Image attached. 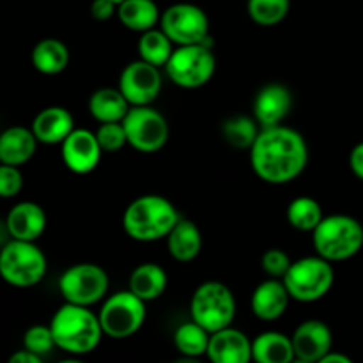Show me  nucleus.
Returning <instances> with one entry per match:
<instances>
[{
    "label": "nucleus",
    "instance_id": "obj_21",
    "mask_svg": "<svg viewBox=\"0 0 363 363\" xmlns=\"http://www.w3.org/2000/svg\"><path fill=\"white\" fill-rule=\"evenodd\" d=\"M39 140L32 128L11 126L0 133V163L25 165L35 155Z\"/></svg>",
    "mask_w": 363,
    "mask_h": 363
},
{
    "label": "nucleus",
    "instance_id": "obj_19",
    "mask_svg": "<svg viewBox=\"0 0 363 363\" xmlns=\"http://www.w3.org/2000/svg\"><path fill=\"white\" fill-rule=\"evenodd\" d=\"M6 229L13 240L38 241L46 229V213L30 201L18 202L6 218Z\"/></svg>",
    "mask_w": 363,
    "mask_h": 363
},
{
    "label": "nucleus",
    "instance_id": "obj_15",
    "mask_svg": "<svg viewBox=\"0 0 363 363\" xmlns=\"http://www.w3.org/2000/svg\"><path fill=\"white\" fill-rule=\"evenodd\" d=\"M294 358L301 363H319L326 353L332 351L333 335L326 323L319 319L303 321L291 335Z\"/></svg>",
    "mask_w": 363,
    "mask_h": 363
},
{
    "label": "nucleus",
    "instance_id": "obj_28",
    "mask_svg": "<svg viewBox=\"0 0 363 363\" xmlns=\"http://www.w3.org/2000/svg\"><path fill=\"white\" fill-rule=\"evenodd\" d=\"M174 52V43L162 28H151V30L142 32L138 39V55L142 60L152 64V66L165 67L170 55Z\"/></svg>",
    "mask_w": 363,
    "mask_h": 363
},
{
    "label": "nucleus",
    "instance_id": "obj_38",
    "mask_svg": "<svg viewBox=\"0 0 363 363\" xmlns=\"http://www.w3.org/2000/svg\"><path fill=\"white\" fill-rule=\"evenodd\" d=\"M350 167L354 176L363 181V142L357 144L350 155Z\"/></svg>",
    "mask_w": 363,
    "mask_h": 363
},
{
    "label": "nucleus",
    "instance_id": "obj_8",
    "mask_svg": "<svg viewBox=\"0 0 363 363\" xmlns=\"http://www.w3.org/2000/svg\"><path fill=\"white\" fill-rule=\"evenodd\" d=\"M216 69L211 43L177 46L165 64V71L172 84L181 89H199L208 84Z\"/></svg>",
    "mask_w": 363,
    "mask_h": 363
},
{
    "label": "nucleus",
    "instance_id": "obj_4",
    "mask_svg": "<svg viewBox=\"0 0 363 363\" xmlns=\"http://www.w3.org/2000/svg\"><path fill=\"white\" fill-rule=\"evenodd\" d=\"M312 243L326 261H347L363 248V225L350 215L325 216L312 230Z\"/></svg>",
    "mask_w": 363,
    "mask_h": 363
},
{
    "label": "nucleus",
    "instance_id": "obj_12",
    "mask_svg": "<svg viewBox=\"0 0 363 363\" xmlns=\"http://www.w3.org/2000/svg\"><path fill=\"white\" fill-rule=\"evenodd\" d=\"M160 28L177 46L209 41V18L195 4L179 2L167 7L160 16Z\"/></svg>",
    "mask_w": 363,
    "mask_h": 363
},
{
    "label": "nucleus",
    "instance_id": "obj_16",
    "mask_svg": "<svg viewBox=\"0 0 363 363\" xmlns=\"http://www.w3.org/2000/svg\"><path fill=\"white\" fill-rule=\"evenodd\" d=\"M293 108V94L282 84H268L254 98V119L261 128L282 124Z\"/></svg>",
    "mask_w": 363,
    "mask_h": 363
},
{
    "label": "nucleus",
    "instance_id": "obj_10",
    "mask_svg": "<svg viewBox=\"0 0 363 363\" xmlns=\"http://www.w3.org/2000/svg\"><path fill=\"white\" fill-rule=\"evenodd\" d=\"M128 145L144 155H152L169 142V123L151 105L130 106L123 119Z\"/></svg>",
    "mask_w": 363,
    "mask_h": 363
},
{
    "label": "nucleus",
    "instance_id": "obj_40",
    "mask_svg": "<svg viewBox=\"0 0 363 363\" xmlns=\"http://www.w3.org/2000/svg\"><path fill=\"white\" fill-rule=\"evenodd\" d=\"M319 363H351V358L346 357V354L333 353V351H330V353H326L325 357H323V360Z\"/></svg>",
    "mask_w": 363,
    "mask_h": 363
},
{
    "label": "nucleus",
    "instance_id": "obj_23",
    "mask_svg": "<svg viewBox=\"0 0 363 363\" xmlns=\"http://www.w3.org/2000/svg\"><path fill=\"white\" fill-rule=\"evenodd\" d=\"M252 360L257 363H291L294 360L293 340L282 332H262L252 342Z\"/></svg>",
    "mask_w": 363,
    "mask_h": 363
},
{
    "label": "nucleus",
    "instance_id": "obj_20",
    "mask_svg": "<svg viewBox=\"0 0 363 363\" xmlns=\"http://www.w3.org/2000/svg\"><path fill=\"white\" fill-rule=\"evenodd\" d=\"M30 128L41 144L55 145L62 144L74 130V119L64 106H48L34 117Z\"/></svg>",
    "mask_w": 363,
    "mask_h": 363
},
{
    "label": "nucleus",
    "instance_id": "obj_34",
    "mask_svg": "<svg viewBox=\"0 0 363 363\" xmlns=\"http://www.w3.org/2000/svg\"><path fill=\"white\" fill-rule=\"evenodd\" d=\"M23 347L32 351V353L45 357L55 347V339H53L52 328L45 325H34L25 332L23 335Z\"/></svg>",
    "mask_w": 363,
    "mask_h": 363
},
{
    "label": "nucleus",
    "instance_id": "obj_3",
    "mask_svg": "<svg viewBox=\"0 0 363 363\" xmlns=\"http://www.w3.org/2000/svg\"><path fill=\"white\" fill-rule=\"evenodd\" d=\"M176 206L162 195H142L135 199L123 215L124 233L140 243L165 240L179 220Z\"/></svg>",
    "mask_w": 363,
    "mask_h": 363
},
{
    "label": "nucleus",
    "instance_id": "obj_17",
    "mask_svg": "<svg viewBox=\"0 0 363 363\" xmlns=\"http://www.w3.org/2000/svg\"><path fill=\"white\" fill-rule=\"evenodd\" d=\"M206 357L213 363H248L252 362V340L230 325L211 333Z\"/></svg>",
    "mask_w": 363,
    "mask_h": 363
},
{
    "label": "nucleus",
    "instance_id": "obj_33",
    "mask_svg": "<svg viewBox=\"0 0 363 363\" xmlns=\"http://www.w3.org/2000/svg\"><path fill=\"white\" fill-rule=\"evenodd\" d=\"M103 152H117L128 144L126 130H124L123 121L117 123H101L98 131H94Z\"/></svg>",
    "mask_w": 363,
    "mask_h": 363
},
{
    "label": "nucleus",
    "instance_id": "obj_1",
    "mask_svg": "<svg viewBox=\"0 0 363 363\" xmlns=\"http://www.w3.org/2000/svg\"><path fill=\"white\" fill-rule=\"evenodd\" d=\"M255 176L268 184H287L301 176L308 163V145L300 131L289 126L261 128L250 147Z\"/></svg>",
    "mask_w": 363,
    "mask_h": 363
},
{
    "label": "nucleus",
    "instance_id": "obj_22",
    "mask_svg": "<svg viewBox=\"0 0 363 363\" xmlns=\"http://www.w3.org/2000/svg\"><path fill=\"white\" fill-rule=\"evenodd\" d=\"M165 240L169 254L179 262L194 261L202 250L201 229L188 218L177 220V223Z\"/></svg>",
    "mask_w": 363,
    "mask_h": 363
},
{
    "label": "nucleus",
    "instance_id": "obj_11",
    "mask_svg": "<svg viewBox=\"0 0 363 363\" xmlns=\"http://www.w3.org/2000/svg\"><path fill=\"white\" fill-rule=\"evenodd\" d=\"M110 280L105 269L92 262H80L60 275L59 291L64 301L74 305H91L98 303L108 293Z\"/></svg>",
    "mask_w": 363,
    "mask_h": 363
},
{
    "label": "nucleus",
    "instance_id": "obj_13",
    "mask_svg": "<svg viewBox=\"0 0 363 363\" xmlns=\"http://www.w3.org/2000/svg\"><path fill=\"white\" fill-rule=\"evenodd\" d=\"M119 91L131 106L151 105L162 91L160 67L142 59L133 60L121 71Z\"/></svg>",
    "mask_w": 363,
    "mask_h": 363
},
{
    "label": "nucleus",
    "instance_id": "obj_41",
    "mask_svg": "<svg viewBox=\"0 0 363 363\" xmlns=\"http://www.w3.org/2000/svg\"><path fill=\"white\" fill-rule=\"evenodd\" d=\"M112 2H116V4H117V6H119V4H121V2H123V0H112Z\"/></svg>",
    "mask_w": 363,
    "mask_h": 363
},
{
    "label": "nucleus",
    "instance_id": "obj_39",
    "mask_svg": "<svg viewBox=\"0 0 363 363\" xmlns=\"http://www.w3.org/2000/svg\"><path fill=\"white\" fill-rule=\"evenodd\" d=\"M41 360L43 358L39 357V354L32 353V351L25 350L23 347V350H20V351H16L14 354H11L9 363H41Z\"/></svg>",
    "mask_w": 363,
    "mask_h": 363
},
{
    "label": "nucleus",
    "instance_id": "obj_32",
    "mask_svg": "<svg viewBox=\"0 0 363 363\" xmlns=\"http://www.w3.org/2000/svg\"><path fill=\"white\" fill-rule=\"evenodd\" d=\"M291 0H247V13L261 27H275L289 14Z\"/></svg>",
    "mask_w": 363,
    "mask_h": 363
},
{
    "label": "nucleus",
    "instance_id": "obj_2",
    "mask_svg": "<svg viewBox=\"0 0 363 363\" xmlns=\"http://www.w3.org/2000/svg\"><path fill=\"white\" fill-rule=\"evenodd\" d=\"M55 347L73 357H84L98 350L103 339L99 318L84 305L64 303L50 321Z\"/></svg>",
    "mask_w": 363,
    "mask_h": 363
},
{
    "label": "nucleus",
    "instance_id": "obj_35",
    "mask_svg": "<svg viewBox=\"0 0 363 363\" xmlns=\"http://www.w3.org/2000/svg\"><path fill=\"white\" fill-rule=\"evenodd\" d=\"M291 264H293V261L282 248H269L262 254L261 259L262 272L272 277V279H284Z\"/></svg>",
    "mask_w": 363,
    "mask_h": 363
},
{
    "label": "nucleus",
    "instance_id": "obj_27",
    "mask_svg": "<svg viewBox=\"0 0 363 363\" xmlns=\"http://www.w3.org/2000/svg\"><path fill=\"white\" fill-rule=\"evenodd\" d=\"M32 66L43 74H59L69 64V50L60 39L46 38L41 39L32 50Z\"/></svg>",
    "mask_w": 363,
    "mask_h": 363
},
{
    "label": "nucleus",
    "instance_id": "obj_36",
    "mask_svg": "<svg viewBox=\"0 0 363 363\" xmlns=\"http://www.w3.org/2000/svg\"><path fill=\"white\" fill-rule=\"evenodd\" d=\"M23 188L20 167L0 163V199H13Z\"/></svg>",
    "mask_w": 363,
    "mask_h": 363
},
{
    "label": "nucleus",
    "instance_id": "obj_7",
    "mask_svg": "<svg viewBox=\"0 0 363 363\" xmlns=\"http://www.w3.org/2000/svg\"><path fill=\"white\" fill-rule=\"evenodd\" d=\"M190 318L209 333L230 326L236 318V298L233 291L216 280L201 284L191 294Z\"/></svg>",
    "mask_w": 363,
    "mask_h": 363
},
{
    "label": "nucleus",
    "instance_id": "obj_9",
    "mask_svg": "<svg viewBox=\"0 0 363 363\" xmlns=\"http://www.w3.org/2000/svg\"><path fill=\"white\" fill-rule=\"evenodd\" d=\"M145 301L128 291H117L103 303L98 318L103 333L110 339L124 340L142 328L145 321Z\"/></svg>",
    "mask_w": 363,
    "mask_h": 363
},
{
    "label": "nucleus",
    "instance_id": "obj_30",
    "mask_svg": "<svg viewBox=\"0 0 363 363\" xmlns=\"http://www.w3.org/2000/svg\"><path fill=\"white\" fill-rule=\"evenodd\" d=\"M323 218L321 204L312 197H296L287 206V222L300 233H312Z\"/></svg>",
    "mask_w": 363,
    "mask_h": 363
},
{
    "label": "nucleus",
    "instance_id": "obj_26",
    "mask_svg": "<svg viewBox=\"0 0 363 363\" xmlns=\"http://www.w3.org/2000/svg\"><path fill=\"white\" fill-rule=\"evenodd\" d=\"M158 4L155 0H123L117 6V18L126 28L133 32L151 30L160 23Z\"/></svg>",
    "mask_w": 363,
    "mask_h": 363
},
{
    "label": "nucleus",
    "instance_id": "obj_18",
    "mask_svg": "<svg viewBox=\"0 0 363 363\" xmlns=\"http://www.w3.org/2000/svg\"><path fill=\"white\" fill-rule=\"evenodd\" d=\"M291 294L282 279H268L255 287L252 294V312L261 321H277L286 314Z\"/></svg>",
    "mask_w": 363,
    "mask_h": 363
},
{
    "label": "nucleus",
    "instance_id": "obj_31",
    "mask_svg": "<svg viewBox=\"0 0 363 363\" xmlns=\"http://www.w3.org/2000/svg\"><path fill=\"white\" fill-rule=\"evenodd\" d=\"M261 126L255 119L247 116H236L223 121L222 135L223 140L234 149H248L250 151L252 144L257 138Z\"/></svg>",
    "mask_w": 363,
    "mask_h": 363
},
{
    "label": "nucleus",
    "instance_id": "obj_37",
    "mask_svg": "<svg viewBox=\"0 0 363 363\" xmlns=\"http://www.w3.org/2000/svg\"><path fill=\"white\" fill-rule=\"evenodd\" d=\"M91 14L98 21H108L117 14V4L112 0H92Z\"/></svg>",
    "mask_w": 363,
    "mask_h": 363
},
{
    "label": "nucleus",
    "instance_id": "obj_24",
    "mask_svg": "<svg viewBox=\"0 0 363 363\" xmlns=\"http://www.w3.org/2000/svg\"><path fill=\"white\" fill-rule=\"evenodd\" d=\"M169 286L167 272L155 262L137 266L130 275V291L144 301L158 300Z\"/></svg>",
    "mask_w": 363,
    "mask_h": 363
},
{
    "label": "nucleus",
    "instance_id": "obj_14",
    "mask_svg": "<svg viewBox=\"0 0 363 363\" xmlns=\"http://www.w3.org/2000/svg\"><path fill=\"white\" fill-rule=\"evenodd\" d=\"M60 155H62L64 165L71 172L85 176L99 165L103 149L96 138V133L82 130V128H74L67 135L66 140L60 144Z\"/></svg>",
    "mask_w": 363,
    "mask_h": 363
},
{
    "label": "nucleus",
    "instance_id": "obj_29",
    "mask_svg": "<svg viewBox=\"0 0 363 363\" xmlns=\"http://www.w3.org/2000/svg\"><path fill=\"white\" fill-rule=\"evenodd\" d=\"M209 339H211V333L191 319V321L183 323L176 330V333H174V346L184 357L199 358L208 353Z\"/></svg>",
    "mask_w": 363,
    "mask_h": 363
},
{
    "label": "nucleus",
    "instance_id": "obj_25",
    "mask_svg": "<svg viewBox=\"0 0 363 363\" xmlns=\"http://www.w3.org/2000/svg\"><path fill=\"white\" fill-rule=\"evenodd\" d=\"M130 103L119 87H101L89 98V112L98 123H117L126 117Z\"/></svg>",
    "mask_w": 363,
    "mask_h": 363
},
{
    "label": "nucleus",
    "instance_id": "obj_5",
    "mask_svg": "<svg viewBox=\"0 0 363 363\" xmlns=\"http://www.w3.org/2000/svg\"><path fill=\"white\" fill-rule=\"evenodd\" d=\"M48 261L35 241L11 240L0 250V279L13 287L27 289L45 279Z\"/></svg>",
    "mask_w": 363,
    "mask_h": 363
},
{
    "label": "nucleus",
    "instance_id": "obj_6",
    "mask_svg": "<svg viewBox=\"0 0 363 363\" xmlns=\"http://www.w3.org/2000/svg\"><path fill=\"white\" fill-rule=\"evenodd\" d=\"M282 280L289 291L291 300L312 303L330 293L335 282V272L332 262L315 254L293 261Z\"/></svg>",
    "mask_w": 363,
    "mask_h": 363
}]
</instances>
